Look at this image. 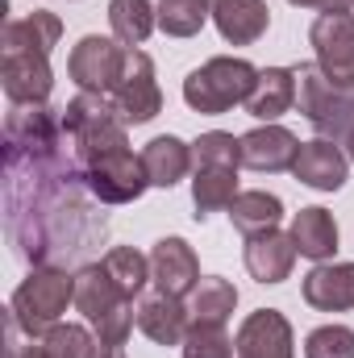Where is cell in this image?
<instances>
[{
	"label": "cell",
	"mask_w": 354,
	"mask_h": 358,
	"mask_svg": "<svg viewBox=\"0 0 354 358\" xmlns=\"http://www.w3.org/2000/svg\"><path fill=\"white\" fill-rule=\"evenodd\" d=\"M234 308H238V287L221 275H204L192 292V304H187L196 325H225L234 317Z\"/></svg>",
	"instance_id": "cell-22"
},
{
	"label": "cell",
	"mask_w": 354,
	"mask_h": 358,
	"mask_svg": "<svg viewBox=\"0 0 354 358\" xmlns=\"http://www.w3.org/2000/svg\"><path fill=\"white\" fill-rule=\"evenodd\" d=\"M304 358H354V329L321 325L304 338Z\"/></svg>",
	"instance_id": "cell-31"
},
{
	"label": "cell",
	"mask_w": 354,
	"mask_h": 358,
	"mask_svg": "<svg viewBox=\"0 0 354 358\" xmlns=\"http://www.w3.org/2000/svg\"><path fill=\"white\" fill-rule=\"evenodd\" d=\"M351 4H354V0H351Z\"/></svg>",
	"instance_id": "cell-37"
},
{
	"label": "cell",
	"mask_w": 354,
	"mask_h": 358,
	"mask_svg": "<svg viewBox=\"0 0 354 358\" xmlns=\"http://www.w3.org/2000/svg\"><path fill=\"white\" fill-rule=\"evenodd\" d=\"M142 167H146L150 187H176L179 179L187 176V167H192V146L179 142L176 134L150 138L146 150H142Z\"/></svg>",
	"instance_id": "cell-21"
},
{
	"label": "cell",
	"mask_w": 354,
	"mask_h": 358,
	"mask_svg": "<svg viewBox=\"0 0 354 358\" xmlns=\"http://www.w3.org/2000/svg\"><path fill=\"white\" fill-rule=\"evenodd\" d=\"M309 42H313L321 76L334 88L354 92V13L351 8H325L313 21Z\"/></svg>",
	"instance_id": "cell-4"
},
{
	"label": "cell",
	"mask_w": 354,
	"mask_h": 358,
	"mask_svg": "<svg viewBox=\"0 0 354 358\" xmlns=\"http://www.w3.org/2000/svg\"><path fill=\"white\" fill-rule=\"evenodd\" d=\"M213 17L208 0H163L159 4V29L171 38H192L204 29V21Z\"/></svg>",
	"instance_id": "cell-26"
},
{
	"label": "cell",
	"mask_w": 354,
	"mask_h": 358,
	"mask_svg": "<svg viewBox=\"0 0 354 358\" xmlns=\"http://www.w3.org/2000/svg\"><path fill=\"white\" fill-rule=\"evenodd\" d=\"M255 80H259V71H255L246 59L217 55V59H208L204 67L187 71V80H183V100H187V108L217 117V113H229L234 104H246V96L255 92Z\"/></svg>",
	"instance_id": "cell-1"
},
{
	"label": "cell",
	"mask_w": 354,
	"mask_h": 358,
	"mask_svg": "<svg viewBox=\"0 0 354 358\" xmlns=\"http://www.w3.org/2000/svg\"><path fill=\"white\" fill-rule=\"evenodd\" d=\"M192 163L196 167H242V138L225 129H208L192 142Z\"/></svg>",
	"instance_id": "cell-28"
},
{
	"label": "cell",
	"mask_w": 354,
	"mask_h": 358,
	"mask_svg": "<svg viewBox=\"0 0 354 358\" xmlns=\"http://www.w3.org/2000/svg\"><path fill=\"white\" fill-rule=\"evenodd\" d=\"M304 304L317 313L354 308V263H317L304 275Z\"/></svg>",
	"instance_id": "cell-13"
},
{
	"label": "cell",
	"mask_w": 354,
	"mask_h": 358,
	"mask_svg": "<svg viewBox=\"0 0 354 358\" xmlns=\"http://www.w3.org/2000/svg\"><path fill=\"white\" fill-rule=\"evenodd\" d=\"M100 358H125L121 350H100Z\"/></svg>",
	"instance_id": "cell-36"
},
{
	"label": "cell",
	"mask_w": 354,
	"mask_h": 358,
	"mask_svg": "<svg viewBox=\"0 0 354 358\" xmlns=\"http://www.w3.org/2000/svg\"><path fill=\"white\" fill-rule=\"evenodd\" d=\"M125 59H129L125 46H117L113 38L88 34V38H80V46L71 50L67 71H71V80L80 84V92H104V96H108V92H117L121 76H125Z\"/></svg>",
	"instance_id": "cell-6"
},
{
	"label": "cell",
	"mask_w": 354,
	"mask_h": 358,
	"mask_svg": "<svg viewBox=\"0 0 354 358\" xmlns=\"http://www.w3.org/2000/svg\"><path fill=\"white\" fill-rule=\"evenodd\" d=\"M279 217H283V200L271 196V192H238V200L229 204V221H234V229L246 234V238L275 229Z\"/></svg>",
	"instance_id": "cell-24"
},
{
	"label": "cell",
	"mask_w": 354,
	"mask_h": 358,
	"mask_svg": "<svg viewBox=\"0 0 354 358\" xmlns=\"http://www.w3.org/2000/svg\"><path fill=\"white\" fill-rule=\"evenodd\" d=\"M42 342H46V350L55 358H100V342L92 338L84 325H50L46 334H42Z\"/></svg>",
	"instance_id": "cell-29"
},
{
	"label": "cell",
	"mask_w": 354,
	"mask_h": 358,
	"mask_svg": "<svg viewBox=\"0 0 354 358\" xmlns=\"http://www.w3.org/2000/svg\"><path fill=\"white\" fill-rule=\"evenodd\" d=\"M208 8H213V21H217L221 38L234 42V46L259 42L267 34V25H271L267 0H208Z\"/></svg>",
	"instance_id": "cell-15"
},
{
	"label": "cell",
	"mask_w": 354,
	"mask_h": 358,
	"mask_svg": "<svg viewBox=\"0 0 354 358\" xmlns=\"http://www.w3.org/2000/svg\"><path fill=\"white\" fill-rule=\"evenodd\" d=\"M121 304H134V300L117 287V279L108 275L104 263H88V267L76 275V308L88 317L92 325L104 321L108 313H117Z\"/></svg>",
	"instance_id": "cell-17"
},
{
	"label": "cell",
	"mask_w": 354,
	"mask_h": 358,
	"mask_svg": "<svg viewBox=\"0 0 354 358\" xmlns=\"http://www.w3.org/2000/svg\"><path fill=\"white\" fill-rule=\"evenodd\" d=\"M238 358H296L292 350V325L279 308H259L242 321L234 338Z\"/></svg>",
	"instance_id": "cell-8"
},
{
	"label": "cell",
	"mask_w": 354,
	"mask_h": 358,
	"mask_svg": "<svg viewBox=\"0 0 354 358\" xmlns=\"http://www.w3.org/2000/svg\"><path fill=\"white\" fill-rule=\"evenodd\" d=\"M67 304H76V279L59 267H34L13 292L8 313L17 317V325L29 338H42L50 325H59Z\"/></svg>",
	"instance_id": "cell-2"
},
{
	"label": "cell",
	"mask_w": 354,
	"mask_h": 358,
	"mask_svg": "<svg viewBox=\"0 0 354 358\" xmlns=\"http://www.w3.org/2000/svg\"><path fill=\"white\" fill-rule=\"evenodd\" d=\"M342 146H346V155H351V159H354V129H351V134H346V142H342Z\"/></svg>",
	"instance_id": "cell-35"
},
{
	"label": "cell",
	"mask_w": 354,
	"mask_h": 358,
	"mask_svg": "<svg viewBox=\"0 0 354 358\" xmlns=\"http://www.w3.org/2000/svg\"><path fill=\"white\" fill-rule=\"evenodd\" d=\"M292 104H296V67H263L255 80V92L246 96V113L271 125Z\"/></svg>",
	"instance_id": "cell-19"
},
{
	"label": "cell",
	"mask_w": 354,
	"mask_h": 358,
	"mask_svg": "<svg viewBox=\"0 0 354 358\" xmlns=\"http://www.w3.org/2000/svg\"><path fill=\"white\" fill-rule=\"evenodd\" d=\"M292 4H300V8H351V0H292Z\"/></svg>",
	"instance_id": "cell-34"
},
{
	"label": "cell",
	"mask_w": 354,
	"mask_h": 358,
	"mask_svg": "<svg viewBox=\"0 0 354 358\" xmlns=\"http://www.w3.org/2000/svg\"><path fill=\"white\" fill-rule=\"evenodd\" d=\"M192 200H196V217L204 221L208 213H221L238 200V167H196L192 179Z\"/></svg>",
	"instance_id": "cell-23"
},
{
	"label": "cell",
	"mask_w": 354,
	"mask_h": 358,
	"mask_svg": "<svg viewBox=\"0 0 354 358\" xmlns=\"http://www.w3.org/2000/svg\"><path fill=\"white\" fill-rule=\"evenodd\" d=\"M296 104L304 121L330 142H346V134L354 129V92L334 88L317 63L296 67Z\"/></svg>",
	"instance_id": "cell-3"
},
{
	"label": "cell",
	"mask_w": 354,
	"mask_h": 358,
	"mask_svg": "<svg viewBox=\"0 0 354 358\" xmlns=\"http://www.w3.org/2000/svg\"><path fill=\"white\" fill-rule=\"evenodd\" d=\"M125 125H146L163 113V92H159V80H155V63L146 50H134L129 46V59H125V76L113 92Z\"/></svg>",
	"instance_id": "cell-7"
},
{
	"label": "cell",
	"mask_w": 354,
	"mask_h": 358,
	"mask_svg": "<svg viewBox=\"0 0 354 358\" xmlns=\"http://www.w3.org/2000/svg\"><path fill=\"white\" fill-rule=\"evenodd\" d=\"M292 242H296V255L313 259V263H325L334 259L338 250V225H334V213L325 208H300L292 217Z\"/></svg>",
	"instance_id": "cell-20"
},
{
	"label": "cell",
	"mask_w": 354,
	"mask_h": 358,
	"mask_svg": "<svg viewBox=\"0 0 354 358\" xmlns=\"http://www.w3.org/2000/svg\"><path fill=\"white\" fill-rule=\"evenodd\" d=\"M292 176L300 179L304 187H317V192H338L346 176H351V163L342 155L338 142L330 138H313V142H300V155L292 163Z\"/></svg>",
	"instance_id": "cell-12"
},
{
	"label": "cell",
	"mask_w": 354,
	"mask_h": 358,
	"mask_svg": "<svg viewBox=\"0 0 354 358\" xmlns=\"http://www.w3.org/2000/svg\"><path fill=\"white\" fill-rule=\"evenodd\" d=\"M0 80H4V96L13 104H46V96L55 88L50 55H4Z\"/></svg>",
	"instance_id": "cell-10"
},
{
	"label": "cell",
	"mask_w": 354,
	"mask_h": 358,
	"mask_svg": "<svg viewBox=\"0 0 354 358\" xmlns=\"http://www.w3.org/2000/svg\"><path fill=\"white\" fill-rule=\"evenodd\" d=\"M296 155H300L296 134L283 129V125H275V121L250 129V134H242V167H250V171H263V176L292 171Z\"/></svg>",
	"instance_id": "cell-11"
},
{
	"label": "cell",
	"mask_w": 354,
	"mask_h": 358,
	"mask_svg": "<svg viewBox=\"0 0 354 358\" xmlns=\"http://www.w3.org/2000/svg\"><path fill=\"white\" fill-rule=\"evenodd\" d=\"M108 25L121 46H142L150 29L159 25V8L150 0H113L108 4Z\"/></svg>",
	"instance_id": "cell-25"
},
{
	"label": "cell",
	"mask_w": 354,
	"mask_h": 358,
	"mask_svg": "<svg viewBox=\"0 0 354 358\" xmlns=\"http://www.w3.org/2000/svg\"><path fill=\"white\" fill-rule=\"evenodd\" d=\"M8 358H55V355L46 350L42 338H29V342H17V346L8 350Z\"/></svg>",
	"instance_id": "cell-33"
},
{
	"label": "cell",
	"mask_w": 354,
	"mask_h": 358,
	"mask_svg": "<svg viewBox=\"0 0 354 358\" xmlns=\"http://www.w3.org/2000/svg\"><path fill=\"white\" fill-rule=\"evenodd\" d=\"M134 321H138L134 304H121L117 313H108L104 321H96V342H100V350H121L125 338H129V329H134Z\"/></svg>",
	"instance_id": "cell-32"
},
{
	"label": "cell",
	"mask_w": 354,
	"mask_h": 358,
	"mask_svg": "<svg viewBox=\"0 0 354 358\" xmlns=\"http://www.w3.org/2000/svg\"><path fill=\"white\" fill-rule=\"evenodd\" d=\"M296 263V242L292 234H279V229H267L246 238V271L259 279V283H283L292 275Z\"/></svg>",
	"instance_id": "cell-16"
},
{
	"label": "cell",
	"mask_w": 354,
	"mask_h": 358,
	"mask_svg": "<svg viewBox=\"0 0 354 358\" xmlns=\"http://www.w3.org/2000/svg\"><path fill=\"white\" fill-rule=\"evenodd\" d=\"M84 183H88V192L100 204H129V200H138L150 187L142 155H134L129 146L113 150V155H100L96 163H88L84 167Z\"/></svg>",
	"instance_id": "cell-5"
},
{
	"label": "cell",
	"mask_w": 354,
	"mask_h": 358,
	"mask_svg": "<svg viewBox=\"0 0 354 358\" xmlns=\"http://www.w3.org/2000/svg\"><path fill=\"white\" fill-rule=\"evenodd\" d=\"M104 267L108 275L117 279V287L134 300L142 287H146V279H150V259L146 255H138L134 246H113L108 255H104Z\"/></svg>",
	"instance_id": "cell-27"
},
{
	"label": "cell",
	"mask_w": 354,
	"mask_h": 358,
	"mask_svg": "<svg viewBox=\"0 0 354 358\" xmlns=\"http://www.w3.org/2000/svg\"><path fill=\"white\" fill-rule=\"evenodd\" d=\"M234 342L225 338V325H196L183 338V358H234Z\"/></svg>",
	"instance_id": "cell-30"
},
{
	"label": "cell",
	"mask_w": 354,
	"mask_h": 358,
	"mask_svg": "<svg viewBox=\"0 0 354 358\" xmlns=\"http://www.w3.org/2000/svg\"><path fill=\"white\" fill-rule=\"evenodd\" d=\"M63 38V21L55 13H29L21 21H8L0 34L4 55H50Z\"/></svg>",
	"instance_id": "cell-18"
},
{
	"label": "cell",
	"mask_w": 354,
	"mask_h": 358,
	"mask_svg": "<svg viewBox=\"0 0 354 358\" xmlns=\"http://www.w3.org/2000/svg\"><path fill=\"white\" fill-rule=\"evenodd\" d=\"M150 279L159 283V292L167 296H192L200 283V263L192 255V246L183 238H159L150 250Z\"/></svg>",
	"instance_id": "cell-9"
},
{
	"label": "cell",
	"mask_w": 354,
	"mask_h": 358,
	"mask_svg": "<svg viewBox=\"0 0 354 358\" xmlns=\"http://www.w3.org/2000/svg\"><path fill=\"white\" fill-rule=\"evenodd\" d=\"M138 329L155 342V346H183L187 329H192V313L179 304V296H150L138 304Z\"/></svg>",
	"instance_id": "cell-14"
}]
</instances>
